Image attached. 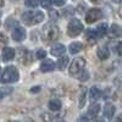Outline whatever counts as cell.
Listing matches in <instances>:
<instances>
[{"instance_id":"6da1fadb","label":"cell","mask_w":122,"mask_h":122,"mask_svg":"<svg viewBox=\"0 0 122 122\" xmlns=\"http://www.w3.org/2000/svg\"><path fill=\"white\" fill-rule=\"evenodd\" d=\"M20 78V73H18V70L15 66H9L3 71V75H1V83H14L17 82Z\"/></svg>"},{"instance_id":"4fadbf2b","label":"cell","mask_w":122,"mask_h":122,"mask_svg":"<svg viewBox=\"0 0 122 122\" xmlns=\"http://www.w3.org/2000/svg\"><path fill=\"white\" fill-rule=\"evenodd\" d=\"M115 106L112 104H106L105 107H104V116L106 118H112L114 115H115Z\"/></svg>"},{"instance_id":"d6a6232c","label":"cell","mask_w":122,"mask_h":122,"mask_svg":"<svg viewBox=\"0 0 122 122\" xmlns=\"http://www.w3.org/2000/svg\"><path fill=\"white\" fill-rule=\"evenodd\" d=\"M90 1L93 3V4H100L101 1H103V0H90Z\"/></svg>"},{"instance_id":"277c9868","label":"cell","mask_w":122,"mask_h":122,"mask_svg":"<svg viewBox=\"0 0 122 122\" xmlns=\"http://www.w3.org/2000/svg\"><path fill=\"white\" fill-rule=\"evenodd\" d=\"M83 32V23L79 20H71L68 26H67V33L70 37H77Z\"/></svg>"},{"instance_id":"1f68e13d","label":"cell","mask_w":122,"mask_h":122,"mask_svg":"<svg viewBox=\"0 0 122 122\" xmlns=\"http://www.w3.org/2000/svg\"><path fill=\"white\" fill-rule=\"evenodd\" d=\"M39 87H36V88H32V89H30V90H32V93H38V92H39Z\"/></svg>"},{"instance_id":"4dcf8cb0","label":"cell","mask_w":122,"mask_h":122,"mask_svg":"<svg viewBox=\"0 0 122 122\" xmlns=\"http://www.w3.org/2000/svg\"><path fill=\"white\" fill-rule=\"evenodd\" d=\"M50 17H51V18H53V17L56 18V17H57V12H56V11H50Z\"/></svg>"},{"instance_id":"f35d334b","label":"cell","mask_w":122,"mask_h":122,"mask_svg":"<svg viewBox=\"0 0 122 122\" xmlns=\"http://www.w3.org/2000/svg\"><path fill=\"white\" fill-rule=\"evenodd\" d=\"M0 16H1V12H0Z\"/></svg>"},{"instance_id":"3957f363","label":"cell","mask_w":122,"mask_h":122,"mask_svg":"<svg viewBox=\"0 0 122 122\" xmlns=\"http://www.w3.org/2000/svg\"><path fill=\"white\" fill-rule=\"evenodd\" d=\"M59 34H60L59 27L55 26V25H46L43 28V38L48 43L55 42V40L59 38Z\"/></svg>"},{"instance_id":"484cf974","label":"cell","mask_w":122,"mask_h":122,"mask_svg":"<svg viewBox=\"0 0 122 122\" xmlns=\"http://www.w3.org/2000/svg\"><path fill=\"white\" fill-rule=\"evenodd\" d=\"M51 4H53V0H42V6L43 7H50Z\"/></svg>"},{"instance_id":"44dd1931","label":"cell","mask_w":122,"mask_h":122,"mask_svg":"<svg viewBox=\"0 0 122 122\" xmlns=\"http://www.w3.org/2000/svg\"><path fill=\"white\" fill-rule=\"evenodd\" d=\"M67 64H68V57H67V56H64L62 59H60V60L57 61V67H59V70H64V68L67 66Z\"/></svg>"},{"instance_id":"ba28073f","label":"cell","mask_w":122,"mask_h":122,"mask_svg":"<svg viewBox=\"0 0 122 122\" xmlns=\"http://www.w3.org/2000/svg\"><path fill=\"white\" fill-rule=\"evenodd\" d=\"M12 38H14L15 42H22V40L26 38V30H25V28L17 27L12 32Z\"/></svg>"},{"instance_id":"d6986e66","label":"cell","mask_w":122,"mask_h":122,"mask_svg":"<svg viewBox=\"0 0 122 122\" xmlns=\"http://www.w3.org/2000/svg\"><path fill=\"white\" fill-rule=\"evenodd\" d=\"M97 37H98V36H97V32H95V30L88 29L87 32H86V38L89 40V43H90V44L95 43V38H97Z\"/></svg>"},{"instance_id":"e0dca14e","label":"cell","mask_w":122,"mask_h":122,"mask_svg":"<svg viewBox=\"0 0 122 122\" xmlns=\"http://www.w3.org/2000/svg\"><path fill=\"white\" fill-rule=\"evenodd\" d=\"M95 32H97V36L98 37H103L107 33V25L106 23H100L97 29H95Z\"/></svg>"},{"instance_id":"52a82bcc","label":"cell","mask_w":122,"mask_h":122,"mask_svg":"<svg viewBox=\"0 0 122 122\" xmlns=\"http://www.w3.org/2000/svg\"><path fill=\"white\" fill-rule=\"evenodd\" d=\"M107 34H109L110 38H120L122 36V27L120 25L114 23L110 27V29L107 30Z\"/></svg>"},{"instance_id":"5bb4252c","label":"cell","mask_w":122,"mask_h":122,"mask_svg":"<svg viewBox=\"0 0 122 122\" xmlns=\"http://www.w3.org/2000/svg\"><path fill=\"white\" fill-rule=\"evenodd\" d=\"M97 54H98V57L100 60H106L110 56V51H109V49L106 46H100L97 50Z\"/></svg>"},{"instance_id":"2e32d148","label":"cell","mask_w":122,"mask_h":122,"mask_svg":"<svg viewBox=\"0 0 122 122\" xmlns=\"http://www.w3.org/2000/svg\"><path fill=\"white\" fill-rule=\"evenodd\" d=\"M48 106H49L50 110H53V111H59L61 109V101L59 99H51L49 101Z\"/></svg>"},{"instance_id":"e575fe53","label":"cell","mask_w":122,"mask_h":122,"mask_svg":"<svg viewBox=\"0 0 122 122\" xmlns=\"http://www.w3.org/2000/svg\"><path fill=\"white\" fill-rule=\"evenodd\" d=\"M117 120H118V122H122V114L118 116V118H117Z\"/></svg>"},{"instance_id":"83f0119b","label":"cell","mask_w":122,"mask_h":122,"mask_svg":"<svg viewBox=\"0 0 122 122\" xmlns=\"http://www.w3.org/2000/svg\"><path fill=\"white\" fill-rule=\"evenodd\" d=\"M65 3H66V0H54V4L57 6H62L65 5Z\"/></svg>"},{"instance_id":"cb8c5ba5","label":"cell","mask_w":122,"mask_h":122,"mask_svg":"<svg viewBox=\"0 0 122 122\" xmlns=\"http://www.w3.org/2000/svg\"><path fill=\"white\" fill-rule=\"evenodd\" d=\"M7 44V37L3 33H0V48H4Z\"/></svg>"},{"instance_id":"5b68a950","label":"cell","mask_w":122,"mask_h":122,"mask_svg":"<svg viewBox=\"0 0 122 122\" xmlns=\"http://www.w3.org/2000/svg\"><path fill=\"white\" fill-rule=\"evenodd\" d=\"M86 67V60L83 57H77L75 59L70 65V73L71 75H77Z\"/></svg>"},{"instance_id":"7402d4cb","label":"cell","mask_w":122,"mask_h":122,"mask_svg":"<svg viewBox=\"0 0 122 122\" xmlns=\"http://www.w3.org/2000/svg\"><path fill=\"white\" fill-rule=\"evenodd\" d=\"M28 7H37L39 5V0H26L25 3Z\"/></svg>"},{"instance_id":"9c48e42d","label":"cell","mask_w":122,"mask_h":122,"mask_svg":"<svg viewBox=\"0 0 122 122\" xmlns=\"http://www.w3.org/2000/svg\"><path fill=\"white\" fill-rule=\"evenodd\" d=\"M65 51H66V48H65L62 44H55V45L51 48V54H53L54 56H57V57L62 56V55L65 54Z\"/></svg>"},{"instance_id":"8992f818","label":"cell","mask_w":122,"mask_h":122,"mask_svg":"<svg viewBox=\"0 0 122 122\" xmlns=\"http://www.w3.org/2000/svg\"><path fill=\"white\" fill-rule=\"evenodd\" d=\"M101 17H103V12H101L100 9H92L86 15V22L93 23V22L98 21V20H100Z\"/></svg>"},{"instance_id":"d4e9b609","label":"cell","mask_w":122,"mask_h":122,"mask_svg":"<svg viewBox=\"0 0 122 122\" xmlns=\"http://www.w3.org/2000/svg\"><path fill=\"white\" fill-rule=\"evenodd\" d=\"M84 99H86V89H83L82 94H81V98H79V107H82L84 105V103H86Z\"/></svg>"},{"instance_id":"8fae6325","label":"cell","mask_w":122,"mask_h":122,"mask_svg":"<svg viewBox=\"0 0 122 122\" xmlns=\"http://www.w3.org/2000/svg\"><path fill=\"white\" fill-rule=\"evenodd\" d=\"M16 53H15V50L12 48H5L3 50V59L4 61H10V60H12L15 57Z\"/></svg>"},{"instance_id":"f546056e","label":"cell","mask_w":122,"mask_h":122,"mask_svg":"<svg viewBox=\"0 0 122 122\" xmlns=\"http://www.w3.org/2000/svg\"><path fill=\"white\" fill-rule=\"evenodd\" d=\"M116 49H117V53H118L120 55H122V43H120V44L117 45Z\"/></svg>"},{"instance_id":"4316f807","label":"cell","mask_w":122,"mask_h":122,"mask_svg":"<svg viewBox=\"0 0 122 122\" xmlns=\"http://www.w3.org/2000/svg\"><path fill=\"white\" fill-rule=\"evenodd\" d=\"M42 117L44 118L43 121H45V122H53V121H51V120H53V117H51V116H50L49 114H44V115H43Z\"/></svg>"},{"instance_id":"ffe728a7","label":"cell","mask_w":122,"mask_h":122,"mask_svg":"<svg viewBox=\"0 0 122 122\" xmlns=\"http://www.w3.org/2000/svg\"><path fill=\"white\" fill-rule=\"evenodd\" d=\"M12 93V88H0V100Z\"/></svg>"},{"instance_id":"8d00e7d4","label":"cell","mask_w":122,"mask_h":122,"mask_svg":"<svg viewBox=\"0 0 122 122\" xmlns=\"http://www.w3.org/2000/svg\"><path fill=\"white\" fill-rule=\"evenodd\" d=\"M95 122H104L103 120H100V121H95Z\"/></svg>"},{"instance_id":"30bf717a","label":"cell","mask_w":122,"mask_h":122,"mask_svg":"<svg viewBox=\"0 0 122 122\" xmlns=\"http://www.w3.org/2000/svg\"><path fill=\"white\" fill-rule=\"evenodd\" d=\"M54 67H55V64L51 60H45L42 62V65H40V70H42L43 72H50V71L54 70Z\"/></svg>"},{"instance_id":"836d02e7","label":"cell","mask_w":122,"mask_h":122,"mask_svg":"<svg viewBox=\"0 0 122 122\" xmlns=\"http://www.w3.org/2000/svg\"><path fill=\"white\" fill-rule=\"evenodd\" d=\"M114 3H116V4H122V0H112Z\"/></svg>"},{"instance_id":"f1b7e54d","label":"cell","mask_w":122,"mask_h":122,"mask_svg":"<svg viewBox=\"0 0 122 122\" xmlns=\"http://www.w3.org/2000/svg\"><path fill=\"white\" fill-rule=\"evenodd\" d=\"M78 122H88V117L87 116H81L78 118Z\"/></svg>"},{"instance_id":"9a60e30c","label":"cell","mask_w":122,"mask_h":122,"mask_svg":"<svg viewBox=\"0 0 122 122\" xmlns=\"http://www.w3.org/2000/svg\"><path fill=\"white\" fill-rule=\"evenodd\" d=\"M89 97H90L92 101L98 100V99L101 97V90H100L98 87H92L90 90H89Z\"/></svg>"},{"instance_id":"d590c367","label":"cell","mask_w":122,"mask_h":122,"mask_svg":"<svg viewBox=\"0 0 122 122\" xmlns=\"http://www.w3.org/2000/svg\"><path fill=\"white\" fill-rule=\"evenodd\" d=\"M4 5V1H3V0H0V6H3Z\"/></svg>"},{"instance_id":"ac0fdd59","label":"cell","mask_w":122,"mask_h":122,"mask_svg":"<svg viewBox=\"0 0 122 122\" xmlns=\"http://www.w3.org/2000/svg\"><path fill=\"white\" fill-rule=\"evenodd\" d=\"M99 111H100V106H99L98 104L92 105V106L89 107V110H88V116H89V117H95V116L99 114Z\"/></svg>"},{"instance_id":"603a6c76","label":"cell","mask_w":122,"mask_h":122,"mask_svg":"<svg viewBox=\"0 0 122 122\" xmlns=\"http://www.w3.org/2000/svg\"><path fill=\"white\" fill-rule=\"evenodd\" d=\"M45 56H46V51H45L44 49H39L38 51L36 53V57H37V59L42 60V59H45Z\"/></svg>"},{"instance_id":"7a4b0ae2","label":"cell","mask_w":122,"mask_h":122,"mask_svg":"<svg viewBox=\"0 0 122 122\" xmlns=\"http://www.w3.org/2000/svg\"><path fill=\"white\" fill-rule=\"evenodd\" d=\"M22 20L27 25H38L44 20V14L40 11H27L22 15Z\"/></svg>"},{"instance_id":"7c38bea8","label":"cell","mask_w":122,"mask_h":122,"mask_svg":"<svg viewBox=\"0 0 122 122\" xmlns=\"http://www.w3.org/2000/svg\"><path fill=\"white\" fill-rule=\"evenodd\" d=\"M68 49H70V53H71V54H78L79 51H82L83 44L81 43V42H73V43L70 44Z\"/></svg>"},{"instance_id":"74e56055","label":"cell","mask_w":122,"mask_h":122,"mask_svg":"<svg viewBox=\"0 0 122 122\" xmlns=\"http://www.w3.org/2000/svg\"><path fill=\"white\" fill-rule=\"evenodd\" d=\"M60 122H65V121H64V120H61V121H60Z\"/></svg>"}]
</instances>
